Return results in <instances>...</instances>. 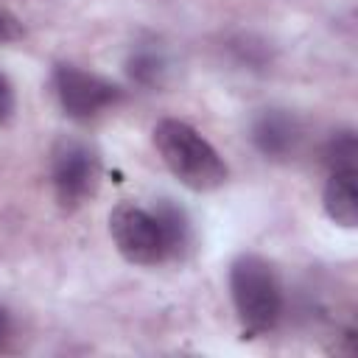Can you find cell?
<instances>
[{
    "mask_svg": "<svg viewBox=\"0 0 358 358\" xmlns=\"http://www.w3.org/2000/svg\"><path fill=\"white\" fill-rule=\"evenodd\" d=\"M53 87L64 115L73 120H90L103 109H109L112 103H117L120 98V90L112 81L87 73L76 64H59L53 73Z\"/></svg>",
    "mask_w": 358,
    "mask_h": 358,
    "instance_id": "5b68a950",
    "label": "cell"
},
{
    "mask_svg": "<svg viewBox=\"0 0 358 358\" xmlns=\"http://www.w3.org/2000/svg\"><path fill=\"white\" fill-rule=\"evenodd\" d=\"M159 221V229L165 235V246H168V257H179L187 243H190V224L185 218V213L179 207H173L171 201H159L151 210Z\"/></svg>",
    "mask_w": 358,
    "mask_h": 358,
    "instance_id": "ba28073f",
    "label": "cell"
},
{
    "mask_svg": "<svg viewBox=\"0 0 358 358\" xmlns=\"http://www.w3.org/2000/svg\"><path fill=\"white\" fill-rule=\"evenodd\" d=\"M8 336H11V319H8L6 308H0V350H3V344L8 341Z\"/></svg>",
    "mask_w": 358,
    "mask_h": 358,
    "instance_id": "4fadbf2b",
    "label": "cell"
},
{
    "mask_svg": "<svg viewBox=\"0 0 358 358\" xmlns=\"http://www.w3.org/2000/svg\"><path fill=\"white\" fill-rule=\"evenodd\" d=\"M324 213L333 224L352 229L358 224V190H355V171H330L324 185Z\"/></svg>",
    "mask_w": 358,
    "mask_h": 358,
    "instance_id": "52a82bcc",
    "label": "cell"
},
{
    "mask_svg": "<svg viewBox=\"0 0 358 358\" xmlns=\"http://www.w3.org/2000/svg\"><path fill=\"white\" fill-rule=\"evenodd\" d=\"M126 67H129L131 81H137V84H143V87H159L162 78H165V70H168L162 50H159V48H151V45L134 48V50L129 53Z\"/></svg>",
    "mask_w": 358,
    "mask_h": 358,
    "instance_id": "9c48e42d",
    "label": "cell"
},
{
    "mask_svg": "<svg viewBox=\"0 0 358 358\" xmlns=\"http://www.w3.org/2000/svg\"><path fill=\"white\" fill-rule=\"evenodd\" d=\"M302 140V129L294 115L282 109H266L252 123V143L268 159H288Z\"/></svg>",
    "mask_w": 358,
    "mask_h": 358,
    "instance_id": "8992f818",
    "label": "cell"
},
{
    "mask_svg": "<svg viewBox=\"0 0 358 358\" xmlns=\"http://www.w3.org/2000/svg\"><path fill=\"white\" fill-rule=\"evenodd\" d=\"M154 145L168 171L190 190L207 193L227 182V165L218 151L185 120L168 117L154 129Z\"/></svg>",
    "mask_w": 358,
    "mask_h": 358,
    "instance_id": "6da1fadb",
    "label": "cell"
},
{
    "mask_svg": "<svg viewBox=\"0 0 358 358\" xmlns=\"http://www.w3.org/2000/svg\"><path fill=\"white\" fill-rule=\"evenodd\" d=\"M53 193L64 210L81 207L90 196H95L101 182V159L81 140H62L53 148L50 159Z\"/></svg>",
    "mask_w": 358,
    "mask_h": 358,
    "instance_id": "277c9868",
    "label": "cell"
},
{
    "mask_svg": "<svg viewBox=\"0 0 358 358\" xmlns=\"http://www.w3.org/2000/svg\"><path fill=\"white\" fill-rule=\"evenodd\" d=\"M20 34H22V28H20V20H17L11 11H6V8L0 6V42L17 39Z\"/></svg>",
    "mask_w": 358,
    "mask_h": 358,
    "instance_id": "7c38bea8",
    "label": "cell"
},
{
    "mask_svg": "<svg viewBox=\"0 0 358 358\" xmlns=\"http://www.w3.org/2000/svg\"><path fill=\"white\" fill-rule=\"evenodd\" d=\"M355 157H358V145L352 131H338L330 137L324 148V165L330 171H355Z\"/></svg>",
    "mask_w": 358,
    "mask_h": 358,
    "instance_id": "30bf717a",
    "label": "cell"
},
{
    "mask_svg": "<svg viewBox=\"0 0 358 358\" xmlns=\"http://www.w3.org/2000/svg\"><path fill=\"white\" fill-rule=\"evenodd\" d=\"M109 235H112L117 252L129 263L157 266V263L168 260V246H165L159 221L145 207H137L131 201L117 204L109 213Z\"/></svg>",
    "mask_w": 358,
    "mask_h": 358,
    "instance_id": "3957f363",
    "label": "cell"
},
{
    "mask_svg": "<svg viewBox=\"0 0 358 358\" xmlns=\"http://www.w3.org/2000/svg\"><path fill=\"white\" fill-rule=\"evenodd\" d=\"M229 291L246 336L268 333L282 310L280 282L260 255H241L229 266Z\"/></svg>",
    "mask_w": 358,
    "mask_h": 358,
    "instance_id": "7a4b0ae2",
    "label": "cell"
},
{
    "mask_svg": "<svg viewBox=\"0 0 358 358\" xmlns=\"http://www.w3.org/2000/svg\"><path fill=\"white\" fill-rule=\"evenodd\" d=\"M11 115H14V87L0 73V123H6Z\"/></svg>",
    "mask_w": 358,
    "mask_h": 358,
    "instance_id": "8fae6325",
    "label": "cell"
}]
</instances>
